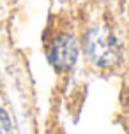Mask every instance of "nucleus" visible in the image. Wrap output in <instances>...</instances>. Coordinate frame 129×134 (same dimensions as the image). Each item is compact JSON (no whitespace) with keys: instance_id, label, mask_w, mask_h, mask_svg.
Segmentation results:
<instances>
[{"instance_id":"f257e3e1","label":"nucleus","mask_w":129,"mask_h":134,"mask_svg":"<svg viewBox=\"0 0 129 134\" xmlns=\"http://www.w3.org/2000/svg\"><path fill=\"white\" fill-rule=\"evenodd\" d=\"M80 48L88 64L101 71L115 69L122 60V49L117 35L101 23L92 25L83 32Z\"/></svg>"},{"instance_id":"f03ea898","label":"nucleus","mask_w":129,"mask_h":134,"mask_svg":"<svg viewBox=\"0 0 129 134\" xmlns=\"http://www.w3.org/2000/svg\"><path fill=\"white\" fill-rule=\"evenodd\" d=\"M82 53L80 41L69 30H57L48 35L44 44V57L50 67L57 74H67L76 67L78 57Z\"/></svg>"},{"instance_id":"7ed1b4c3","label":"nucleus","mask_w":129,"mask_h":134,"mask_svg":"<svg viewBox=\"0 0 129 134\" xmlns=\"http://www.w3.org/2000/svg\"><path fill=\"white\" fill-rule=\"evenodd\" d=\"M0 134H13V124L4 108H0Z\"/></svg>"}]
</instances>
